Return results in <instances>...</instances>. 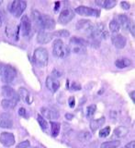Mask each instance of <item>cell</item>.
Instances as JSON below:
<instances>
[{
    "instance_id": "cell-13",
    "label": "cell",
    "mask_w": 135,
    "mask_h": 148,
    "mask_svg": "<svg viewBox=\"0 0 135 148\" xmlns=\"http://www.w3.org/2000/svg\"><path fill=\"white\" fill-rule=\"evenodd\" d=\"M111 40H112V43L114 45V46L118 49H122L125 47L127 43L126 38L120 34H114L112 36H111Z\"/></svg>"
},
{
    "instance_id": "cell-7",
    "label": "cell",
    "mask_w": 135,
    "mask_h": 148,
    "mask_svg": "<svg viewBox=\"0 0 135 148\" xmlns=\"http://www.w3.org/2000/svg\"><path fill=\"white\" fill-rule=\"evenodd\" d=\"M17 76V71L16 69L11 66H5L3 69L2 72V78L3 81L7 83L12 82Z\"/></svg>"
},
{
    "instance_id": "cell-45",
    "label": "cell",
    "mask_w": 135,
    "mask_h": 148,
    "mask_svg": "<svg viewBox=\"0 0 135 148\" xmlns=\"http://www.w3.org/2000/svg\"><path fill=\"white\" fill-rule=\"evenodd\" d=\"M2 4V1H0V5H1Z\"/></svg>"
},
{
    "instance_id": "cell-16",
    "label": "cell",
    "mask_w": 135,
    "mask_h": 148,
    "mask_svg": "<svg viewBox=\"0 0 135 148\" xmlns=\"http://www.w3.org/2000/svg\"><path fill=\"white\" fill-rule=\"evenodd\" d=\"M41 115L44 119H56L59 118V113L52 108H41Z\"/></svg>"
},
{
    "instance_id": "cell-44",
    "label": "cell",
    "mask_w": 135,
    "mask_h": 148,
    "mask_svg": "<svg viewBox=\"0 0 135 148\" xmlns=\"http://www.w3.org/2000/svg\"><path fill=\"white\" fill-rule=\"evenodd\" d=\"M29 148H38V147H29Z\"/></svg>"
},
{
    "instance_id": "cell-30",
    "label": "cell",
    "mask_w": 135,
    "mask_h": 148,
    "mask_svg": "<svg viewBox=\"0 0 135 148\" xmlns=\"http://www.w3.org/2000/svg\"><path fill=\"white\" fill-rule=\"evenodd\" d=\"M51 126H52V135L53 137H56L60 132L61 125H60V123H58V122L52 121L51 122Z\"/></svg>"
},
{
    "instance_id": "cell-21",
    "label": "cell",
    "mask_w": 135,
    "mask_h": 148,
    "mask_svg": "<svg viewBox=\"0 0 135 148\" xmlns=\"http://www.w3.org/2000/svg\"><path fill=\"white\" fill-rule=\"evenodd\" d=\"M131 65H132V60L126 58H119L115 61V66L118 69H125V68L130 67Z\"/></svg>"
},
{
    "instance_id": "cell-43",
    "label": "cell",
    "mask_w": 135,
    "mask_h": 148,
    "mask_svg": "<svg viewBox=\"0 0 135 148\" xmlns=\"http://www.w3.org/2000/svg\"><path fill=\"white\" fill-rule=\"evenodd\" d=\"M65 118L68 119H73V115H71V114H66L65 115Z\"/></svg>"
},
{
    "instance_id": "cell-34",
    "label": "cell",
    "mask_w": 135,
    "mask_h": 148,
    "mask_svg": "<svg viewBox=\"0 0 135 148\" xmlns=\"http://www.w3.org/2000/svg\"><path fill=\"white\" fill-rule=\"evenodd\" d=\"M30 147V143L29 141H23L17 145V148H29Z\"/></svg>"
},
{
    "instance_id": "cell-8",
    "label": "cell",
    "mask_w": 135,
    "mask_h": 148,
    "mask_svg": "<svg viewBox=\"0 0 135 148\" xmlns=\"http://www.w3.org/2000/svg\"><path fill=\"white\" fill-rule=\"evenodd\" d=\"M1 92H2V95L3 96L6 97L7 99H11L13 101H15L16 103L18 104V102L20 101V95H18V92L13 89V88H11L10 86L8 85H5L2 87L1 89Z\"/></svg>"
},
{
    "instance_id": "cell-6",
    "label": "cell",
    "mask_w": 135,
    "mask_h": 148,
    "mask_svg": "<svg viewBox=\"0 0 135 148\" xmlns=\"http://www.w3.org/2000/svg\"><path fill=\"white\" fill-rule=\"evenodd\" d=\"M74 17V11L73 9L69 8H65L61 11V13H60L59 18H58V21L60 24L65 25L73 20Z\"/></svg>"
},
{
    "instance_id": "cell-20",
    "label": "cell",
    "mask_w": 135,
    "mask_h": 148,
    "mask_svg": "<svg viewBox=\"0 0 135 148\" xmlns=\"http://www.w3.org/2000/svg\"><path fill=\"white\" fill-rule=\"evenodd\" d=\"M129 132V130L124 127V126H119L117 127L113 132V136L115 138H118V139H122V138H124L126 137V135Z\"/></svg>"
},
{
    "instance_id": "cell-40",
    "label": "cell",
    "mask_w": 135,
    "mask_h": 148,
    "mask_svg": "<svg viewBox=\"0 0 135 148\" xmlns=\"http://www.w3.org/2000/svg\"><path fill=\"white\" fill-rule=\"evenodd\" d=\"M134 29H135V26H134V22H133V23L132 22V24H131V27H130V31H131V34H132L133 35V37H134V35H135Z\"/></svg>"
},
{
    "instance_id": "cell-22",
    "label": "cell",
    "mask_w": 135,
    "mask_h": 148,
    "mask_svg": "<svg viewBox=\"0 0 135 148\" xmlns=\"http://www.w3.org/2000/svg\"><path fill=\"white\" fill-rule=\"evenodd\" d=\"M105 121H106L105 117H101L97 119H92L90 122V129L93 132H96L97 129H99L105 123Z\"/></svg>"
},
{
    "instance_id": "cell-41",
    "label": "cell",
    "mask_w": 135,
    "mask_h": 148,
    "mask_svg": "<svg viewBox=\"0 0 135 148\" xmlns=\"http://www.w3.org/2000/svg\"><path fill=\"white\" fill-rule=\"evenodd\" d=\"M69 104H70V106H71V108H74V97H70Z\"/></svg>"
},
{
    "instance_id": "cell-27",
    "label": "cell",
    "mask_w": 135,
    "mask_h": 148,
    "mask_svg": "<svg viewBox=\"0 0 135 148\" xmlns=\"http://www.w3.org/2000/svg\"><path fill=\"white\" fill-rule=\"evenodd\" d=\"M120 145V141L119 140H113L105 142L100 145V148H118Z\"/></svg>"
},
{
    "instance_id": "cell-32",
    "label": "cell",
    "mask_w": 135,
    "mask_h": 148,
    "mask_svg": "<svg viewBox=\"0 0 135 148\" xmlns=\"http://www.w3.org/2000/svg\"><path fill=\"white\" fill-rule=\"evenodd\" d=\"M109 133H110V128L109 127H106L104 129L100 130L99 137L100 138H106V137H108L109 135Z\"/></svg>"
},
{
    "instance_id": "cell-28",
    "label": "cell",
    "mask_w": 135,
    "mask_h": 148,
    "mask_svg": "<svg viewBox=\"0 0 135 148\" xmlns=\"http://www.w3.org/2000/svg\"><path fill=\"white\" fill-rule=\"evenodd\" d=\"M37 120H38L39 125L41 126V128L43 130V131H46V130L48 129V127H49L48 121L41 115H38V116H37Z\"/></svg>"
},
{
    "instance_id": "cell-11",
    "label": "cell",
    "mask_w": 135,
    "mask_h": 148,
    "mask_svg": "<svg viewBox=\"0 0 135 148\" xmlns=\"http://www.w3.org/2000/svg\"><path fill=\"white\" fill-rule=\"evenodd\" d=\"M55 37L54 32H49L45 31H40L38 35H37V41L40 44H48Z\"/></svg>"
},
{
    "instance_id": "cell-42",
    "label": "cell",
    "mask_w": 135,
    "mask_h": 148,
    "mask_svg": "<svg viewBox=\"0 0 135 148\" xmlns=\"http://www.w3.org/2000/svg\"><path fill=\"white\" fill-rule=\"evenodd\" d=\"M130 95H131V98L133 100V103H134V102H135V92L134 91H132V92H131V94H130Z\"/></svg>"
},
{
    "instance_id": "cell-36",
    "label": "cell",
    "mask_w": 135,
    "mask_h": 148,
    "mask_svg": "<svg viewBox=\"0 0 135 148\" xmlns=\"http://www.w3.org/2000/svg\"><path fill=\"white\" fill-rule=\"evenodd\" d=\"M62 75H63L62 72L58 71L57 69H54V71L52 72V77H53V78H55V79H57V78H59V77H61Z\"/></svg>"
},
{
    "instance_id": "cell-9",
    "label": "cell",
    "mask_w": 135,
    "mask_h": 148,
    "mask_svg": "<svg viewBox=\"0 0 135 148\" xmlns=\"http://www.w3.org/2000/svg\"><path fill=\"white\" fill-rule=\"evenodd\" d=\"M20 29L22 32V34L24 36H28L30 34L31 31V22L30 18L28 17V15H23L21 17V21H20Z\"/></svg>"
},
{
    "instance_id": "cell-17",
    "label": "cell",
    "mask_w": 135,
    "mask_h": 148,
    "mask_svg": "<svg viewBox=\"0 0 135 148\" xmlns=\"http://www.w3.org/2000/svg\"><path fill=\"white\" fill-rule=\"evenodd\" d=\"M46 87L52 92H55L56 91H58L60 87V82H58L57 79L49 76L46 79Z\"/></svg>"
},
{
    "instance_id": "cell-38",
    "label": "cell",
    "mask_w": 135,
    "mask_h": 148,
    "mask_svg": "<svg viewBox=\"0 0 135 148\" xmlns=\"http://www.w3.org/2000/svg\"><path fill=\"white\" fill-rule=\"evenodd\" d=\"M4 18H5V16H4V12L1 8H0V27L2 26L3 22H4Z\"/></svg>"
},
{
    "instance_id": "cell-37",
    "label": "cell",
    "mask_w": 135,
    "mask_h": 148,
    "mask_svg": "<svg viewBox=\"0 0 135 148\" xmlns=\"http://www.w3.org/2000/svg\"><path fill=\"white\" fill-rule=\"evenodd\" d=\"M134 147H135V142L132 141V142H130L129 143H127L125 146H123L122 148H134Z\"/></svg>"
},
{
    "instance_id": "cell-5",
    "label": "cell",
    "mask_w": 135,
    "mask_h": 148,
    "mask_svg": "<svg viewBox=\"0 0 135 148\" xmlns=\"http://www.w3.org/2000/svg\"><path fill=\"white\" fill-rule=\"evenodd\" d=\"M76 12L85 17H99L100 15L99 9H96L86 6H79L76 8Z\"/></svg>"
},
{
    "instance_id": "cell-25",
    "label": "cell",
    "mask_w": 135,
    "mask_h": 148,
    "mask_svg": "<svg viewBox=\"0 0 135 148\" xmlns=\"http://www.w3.org/2000/svg\"><path fill=\"white\" fill-rule=\"evenodd\" d=\"M18 95H20V98H21L23 101L27 102V103L30 104V92H28V91L25 89V88L20 87V90H18Z\"/></svg>"
},
{
    "instance_id": "cell-24",
    "label": "cell",
    "mask_w": 135,
    "mask_h": 148,
    "mask_svg": "<svg viewBox=\"0 0 135 148\" xmlns=\"http://www.w3.org/2000/svg\"><path fill=\"white\" fill-rule=\"evenodd\" d=\"M77 139L81 143H87L92 139V134L87 131H83L77 134Z\"/></svg>"
},
{
    "instance_id": "cell-3",
    "label": "cell",
    "mask_w": 135,
    "mask_h": 148,
    "mask_svg": "<svg viewBox=\"0 0 135 148\" xmlns=\"http://www.w3.org/2000/svg\"><path fill=\"white\" fill-rule=\"evenodd\" d=\"M53 55L57 58H65L69 55V48L68 46L66 47L63 42L61 39H56L54 40L53 45Z\"/></svg>"
},
{
    "instance_id": "cell-31",
    "label": "cell",
    "mask_w": 135,
    "mask_h": 148,
    "mask_svg": "<svg viewBox=\"0 0 135 148\" xmlns=\"http://www.w3.org/2000/svg\"><path fill=\"white\" fill-rule=\"evenodd\" d=\"M97 111V106L96 105H91L87 108L86 109V116L87 118H92L94 114L96 113Z\"/></svg>"
},
{
    "instance_id": "cell-12",
    "label": "cell",
    "mask_w": 135,
    "mask_h": 148,
    "mask_svg": "<svg viewBox=\"0 0 135 148\" xmlns=\"http://www.w3.org/2000/svg\"><path fill=\"white\" fill-rule=\"evenodd\" d=\"M0 127L4 129H11L13 127V118L10 114H0Z\"/></svg>"
},
{
    "instance_id": "cell-4",
    "label": "cell",
    "mask_w": 135,
    "mask_h": 148,
    "mask_svg": "<svg viewBox=\"0 0 135 148\" xmlns=\"http://www.w3.org/2000/svg\"><path fill=\"white\" fill-rule=\"evenodd\" d=\"M27 7V3L25 1H18V0H15V1L11 2L8 5V9L9 12L13 14L14 16L18 18L22 15V13L24 12Z\"/></svg>"
},
{
    "instance_id": "cell-10",
    "label": "cell",
    "mask_w": 135,
    "mask_h": 148,
    "mask_svg": "<svg viewBox=\"0 0 135 148\" xmlns=\"http://www.w3.org/2000/svg\"><path fill=\"white\" fill-rule=\"evenodd\" d=\"M0 143H2L4 146L6 147H10L15 145V137L14 134L11 132H4L0 135Z\"/></svg>"
},
{
    "instance_id": "cell-23",
    "label": "cell",
    "mask_w": 135,
    "mask_h": 148,
    "mask_svg": "<svg viewBox=\"0 0 135 148\" xmlns=\"http://www.w3.org/2000/svg\"><path fill=\"white\" fill-rule=\"evenodd\" d=\"M96 4L106 9H110L117 5V2L115 0H101V1H96Z\"/></svg>"
},
{
    "instance_id": "cell-2",
    "label": "cell",
    "mask_w": 135,
    "mask_h": 148,
    "mask_svg": "<svg viewBox=\"0 0 135 148\" xmlns=\"http://www.w3.org/2000/svg\"><path fill=\"white\" fill-rule=\"evenodd\" d=\"M33 59L37 65H39L41 67H45L48 64L49 60L48 51L44 47L36 48L33 53Z\"/></svg>"
},
{
    "instance_id": "cell-35",
    "label": "cell",
    "mask_w": 135,
    "mask_h": 148,
    "mask_svg": "<svg viewBox=\"0 0 135 148\" xmlns=\"http://www.w3.org/2000/svg\"><path fill=\"white\" fill-rule=\"evenodd\" d=\"M120 7H122L123 9H125V10H128V9L131 8V5L129 4V2L122 1V3H120Z\"/></svg>"
},
{
    "instance_id": "cell-18",
    "label": "cell",
    "mask_w": 135,
    "mask_h": 148,
    "mask_svg": "<svg viewBox=\"0 0 135 148\" xmlns=\"http://www.w3.org/2000/svg\"><path fill=\"white\" fill-rule=\"evenodd\" d=\"M117 21L119 22V26L122 27L124 31H129L130 30V27H131L132 21L128 18V16L124 15V14H119V15L118 16Z\"/></svg>"
},
{
    "instance_id": "cell-19",
    "label": "cell",
    "mask_w": 135,
    "mask_h": 148,
    "mask_svg": "<svg viewBox=\"0 0 135 148\" xmlns=\"http://www.w3.org/2000/svg\"><path fill=\"white\" fill-rule=\"evenodd\" d=\"M92 25H93L92 21L88 20H81V21H78L76 27L77 31L84 32H86V34H87L88 31H89L90 28L92 27Z\"/></svg>"
},
{
    "instance_id": "cell-1",
    "label": "cell",
    "mask_w": 135,
    "mask_h": 148,
    "mask_svg": "<svg viewBox=\"0 0 135 148\" xmlns=\"http://www.w3.org/2000/svg\"><path fill=\"white\" fill-rule=\"evenodd\" d=\"M88 45L85 39L74 36L70 39V45L68 46L70 52L74 54H85L86 52V45Z\"/></svg>"
},
{
    "instance_id": "cell-33",
    "label": "cell",
    "mask_w": 135,
    "mask_h": 148,
    "mask_svg": "<svg viewBox=\"0 0 135 148\" xmlns=\"http://www.w3.org/2000/svg\"><path fill=\"white\" fill-rule=\"evenodd\" d=\"M55 37H66L69 35V32L65 31V30H61L58 32H54Z\"/></svg>"
},
{
    "instance_id": "cell-39",
    "label": "cell",
    "mask_w": 135,
    "mask_h": 148,
    "mask_svg": "<svg viewBox=\"0 0 135 148\" xmlns=\"http://www.w3.org/2000/svg\"><path fill=\"white\" fill-rule=\"evenodd\" d=\"M18 114H20L21 117H26V109L24 108H20L18 109Z\"/></svg>"
},
{
    "instance_id": "cell-26",
    "label": "cell",
    "mask_w": 135,
    "mask_h": 148,
    "mask_svg": "<svg viewBox=\"0 0 135 148\" xmlns=\"http://www.w3.org/2000/svg\"><path fill=\"white\" fill-rule=\"evenodd\" d=\"M16 105H17L16 102L11 100V99L5 98L1 101V106H2V108L5 109H12V108H15Z\"/></svg>"
},
{
    "instance_id": "cell-14",
    "label": "cell",
    "mask_w": 135,
    "mask_h": 148,
    "mask_svg": "<svg viewBox=\"0 0 135 148\" xmlns=\"http://www.w3.org/2000/svg\"><path fill=\"white\" fill-rule=\"evenodd\" d=\"M55 27V21L49 16L48 14H43V25H41V31L46 30H53Z\"/></svg>"
},
{
    "instance_id": "cell-29",
    "label": "cell",
    "mask_w": 135,
    "mask_h": 148,
    "mask_svg": "<svg viewBox=\"0 0 135 148\" xmlns=\"http://www.w3.org/2000/svg\"><path fill=\"white\" fill-rule=\"evenodd\" d=\"M119 28H120V26H119V22L116 18H114V20H112L109 22V30L111 31V32H113V34H118Z\"/></svg>"
},
{
    "instance_id": "cell-15",
    "label": "cell",
    "mask_w": 135,
    "mask_h": 148,
    "mask_svg": "<svg viewBox=\"0 0 135 148\" xmlns=\"http://www.w3.org/2000/svg\"><path fill=\"white\" fill-rule=\"evenodd\" d=\"M20 30V25H16L14 23H8L6 27V34L10 38H15L16 40H18Z\"/></svg>"
}]
</instances>
